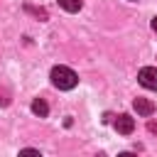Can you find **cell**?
<instances>
[{"mask_svg":"<svg viewBox=\"0 0 157 157\" xmlns=\"http://www.w3.org/2000/svg\"><path fill=\"white\" fill-rule=\"evenodd\" d=\"M147 130H150V132H157V123L150 120V123H147Z\"/></svg>","mask_w":157,"mask_h":157,"instance_id":"52a82bcc","label":"cell"},{"mask_svg":"<svg viewBox=\"0 0 157 157\" xmlns=\"http://www.w3.org/2000/svg\"><path fill=\"white\" fill-rule=\"evenodd\" d=\"M132 108L137 110V115H152L155 113V103L147 101V98H135L132 101Z\"/></svg>","mask_w":157,"mask_h":157,"instance_id":"277c9868","label":"cell"},{"mask_svg":"<svg viewBox=\"0 0 157 157\" xmlns=\"http://www.w3.org/2000/svg\"><path fill=\"white\" fill-rule=\"evenodd\" d=\"M32 113L39 115V118H47V113H49L47 101H44V98H34V101H32Z\"/></svg>","mask_w":157,"mask_h":157,"instance_id":"5b68a950","label":"cell"},{"mask_svg":"<svg viewBox=\"0 0 157 157\" xmlns=\"http://www.w3.org/2000/svg\"><path fill=\"white\" fill-rule=\"evenodd\" d=\"M49 76H52V83H54L56 88H61V91H69V88H74V86L78 83V76H76L69 66H54Z\"/></svg>","mask_w":157,"mask_h":157,"instance_id":"6da1fadb","label":"cell"},{"mask_svg":"<svg viewBox=\"0 0 157 157\" xmlns=\"http://www.w3.org/2000/svg\"><path fill=\"white\" fill-rule=\"evenodd\" d=\"M115 130H118L120 135H130V132L135 130V120H132L128 113H120V115L115 118Z\"/></svg>","mask_w":157,"mask_h":157,"instance_id":"3957f363","label":"cell"},{"mask_svg":"<svg viewBox=\"0 0 157 157\" xmlns=\"http://www.w3.org/2000/svg\"><path fill=\"white\" fill-rule=\"evenodd\" d=\"M81 0H59V7H64L66 12H78L81 10Z\"/></svg>","mask_w":157,"mask_h":157,"instance_id":"8992f818","label":"cell"},{"mask_svg":"<svg viewBox=\"0 0 157 157\" xmlns=\"http://www.w3.org/2000/svg\"><path fill=\"white\" fill-rule=\"evenodd\" d=\"M152 29H155V32H157V17H155V20H152Z\"/></svg>","mask_w":157,"mask_h":157,"instance_id":"ba28073f","label":"cell"},{"mask_svg":"<svg viewBox=\"0 0 157 157\" xmlns=\"http://www.w3.org/2000/svg\"><path fill=\"white\" fill-rule=\"evenodd\" d=\"M137 81H140L145 88H152V91H157V69H155V66H145V69H140V74H137Z\"/></svg>","mask_w":157,"mask_h":157,"instance_id":"7a4b0ae2","label":"cell"}]
</instances>
